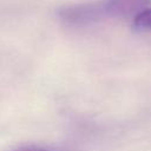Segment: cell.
Returning <instances> with one entry per match:
<instances>
[{"mask_svg": "<svg viewBox=\"0 0 151 151\" xmlns=\"http://www.w3.org/2000/svg\"><path fill=\"white\" fill-rule=\"evenodd\" d=\"M151 0H99L100 11L104 20L134 17L147 8Z\"/></svg>", "mask_w": 151, "mask_h": 151, "instance_id": "6da1fadb", "label": "cell"}, {"mask_svg": "<svg viewBox=\"0 0 151 151\" xmlns=\"http://www.w3.org/2000/svg\"><path fill=\"white\" fill-rule=\"evenodd\" d=\"M15 151H54V150H50L42 146H35V145H28V146H22L17 149Z\"/></svg>", "mask_w": 151, "mask_h": 151, "instance_id": "3957f363", "label": "cell"}, {"mask_svg": "<svg viewBox=\"0 0 151 151\" xmlns=\"http://www.w3.org/2000/svg\"><path fill=\"white\" fill-rule=\"evenodd\" d=\"M133 27L138 31H151V8H145L134 17Z\"/></svg>", "mask_w": 151, "mask_h": 151, "instance_id": "7a4b0ae2", "label": "cell"}]
</instances>
